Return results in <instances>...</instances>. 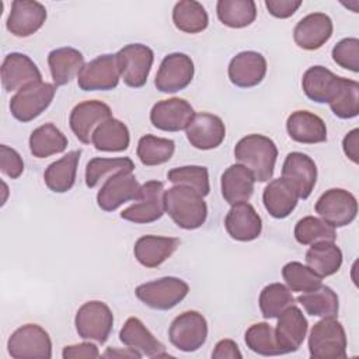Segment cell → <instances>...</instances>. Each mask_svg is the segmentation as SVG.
I'll return each mask as SVG.
<instances>
[{"label":"cell","instance_id":"cell-1","mask_svg":"<svg viewBox=\"0 0 359 359\" xmlns=\"http://www.w3.org/2000/svg\"><path fill=\"white\" fill-rule=\"evenodd\" d=\"M234 157L252 172L255 181L266 182L273 175L278 149L268 136L252 133L237 142Z\"/></svg>","mask_w":359,"mask_h":359},{"label":"cell","instance_id":"cell-2","mask_svg":"<svg viewBox=\"0 0 359 359\" xmlns=\"http://www.w3.org/2000/svg\"><path fill=\"white\" fill-rule=\"evenodd\" d=\"M164 208L172 222L185 230L199 229L208 217L203 196L185 185H174L164 191Z\"/></svg>","mask_w":359,"mask_h":359},{"label":"cell","instance_id":"cell-3","mask_svg":"<svg viewBox=\"0 0 359 359\" xmlns=\"http://www.w3.org/2000/svg\"><path fill=\"white\" fill-rule=\"evenodd\" d=\"M309 352L313 359H345L346 334L335 317L316 323L309 335Z\"/></svg>","mask_w":359,"mask_h":359},{"label":"cell","instance_id":"cell-4","mask_svg":"<svg viewBox=\"0 0 359 359\" xmlns=\"http://www.w3.org/2000/svg\"><path fill=\"white\" fill-rule=\"evenodd\" d=\"M189 292L185 280L175 276H164L139 285L135 289L136 297L154 310H170L181 303Z\"/></svg>","mask_w":359,"mask_h":359},{"label":"cell","instance_id":"cell-5","mask_svg":"<svg viewBox=\"0 0 359 359\" xmlns=\"http://www.w3.org/2000/svg\"><path fill=\"white\" fill-rule=\"evenodd\" d=\"M7 351L14 359H49L52 358V341L41 325L25 324L10 335Z\"/></svg>","mask_w":359,"mask_h":359},{"label":"cell","instance_id":"cell-6","mask_svg":"<svg viewBox=\"0 0 359 359\" xmlns=\"http://www.w3.org/2000/svg\"><path fill=\"white\" fill-rule=\"evenodd\" d=\"M55 93V84L43 81L29 84L11 97L10 112L20 122H29L50 105Z\"/></svg>","mask_w":359,"mask_h":359},{"label":"cell","instance_id":"cell-7","mask_svg":"<svg viewBox=\"0 0 359 359\" xmlns=\"http://www.w3.org/2000/svg\"><path fill=\"white\" fill-rule=\"evenodd\" d=\"M74 324L80 338L104 344L112 331L114 316L104 302L90 300L77 310Z\"/></svg>","mask_w":359,"mask_h":359},{"label":"cell","instance_id":"cell-8","mask_svg":"<svg viewBox=\"0 0 359 359\" xmlns=\"http://www.w3.org/2000/svg\"><path fill=\"white\" fill-rule=\"evenodd\" d=\"M170 342L182 352L198 351L208 338L206 318L195 310L177 316L168 328Z\"/></svg>","mask_w":359,"mask_h":359},{"label":"cell","instance_id":"cell-9","mask_svg":"<svg viewBox=\"0 0 359 359\" xmlns=\"http://www.w3.org/2000/svg\"><path fill=\"white\" fill-rule=\"evenodd\" d=\"M316 212L331 227H344L355 220L358 201L346 189L331 188L316 202Z\"/></svg>","mask_w":359,"mask_h":359},{"label":"cell","instance_id":"cell-10","mask_svg":"<svg viewBox=\"0 0 359 359\" xmlns=\"http://www.w3.org/2000/svg\"><path fill=\"white\" fill-rule=\"evenodd\" d=\"M116 57L123 83L132 88L143 87L154 60L153 50L143 43H129L118 50Z\"/></svg>","mask_w":359,"mask_h":359},{"label":"cell","instance_id":"cell-11","mask_svg":"<svg viewBox=\"0 0 359 359\" xmlns=\"http://www.w3.org/2000/svg\"><path fill=\"white\" fill-rule=\"evenodd\" d=\"M121 79L116 53L100 55L83 66L77 76V84L83 91L114 90Z\"/></svg>","mask_w":359,"mask_h":359},{"label":"cell","instance_id":"cell-12","mask_svg":"<svg viewBox=\"0 0 359 359\" xmlns=\"http://www.w3.org/2000/svg\"><path fill=\"white\" fill-rule=\"evenodd\" d=\"M165 212L164 184L160 181H147L140 185V194L136 202L121 212L123 220L132 223H153Z\"/></svg>","mask_w":359,"mask_h":359},{"label":"cell","instance_id":"cell-13","mask_svg":"<svg viewBox=\"0 0 359 359\" xmlns=\"http://www.w3.org/2000/svg\"><path fill=\"white\" fill-rule=\"evenodd\" d=\"M194 62L181 52L167 55L157 70L154 86L161 93H177L187 88L194 79Z\"/></svg>","mask_w":359,"mask_h":359},{"label":"cell","instance_id":"cell-14","mask_svg":"<svg viewBox=\"0 0 359 359\" xmlns=\"http://www.w3.org/2000/svg\"><path fill=\"white\" fill-rule=\"evenodd\" d=\"M140 185L133 171H121L108 177L97 194V205L105 212H114L128 201H136Z\"/></svg>","mask_w":359,"mask_h":359},{"label":"cell","instance_id":"cell-15","mask_svg":"<svg viewBox=\"0 0 359 359\" xmlns=\"http://www.w3.org/2000/svg\"><path fill=\"white\" fill-rule=\"evenodd\" d=\"M112 118L111 108L98 100H87L79 102L70 112L69 125L76 137L88 144L91 142L93 133L102 122Z\"/></svg>","mask_w":359,"mask_h":359},{"label":"cell","instance_id":"cell-16","mask_svg":"<svg viewBox=\"0 0 359 359\" xmlns=\"http://www.w3.org/2000/svg\"><path fill=\"white\" fill-rule=\"evenodd\" d=\"M195 112L192 105L178 97L156 102L150 111V122L164 132H180L187 129Z\"/></svg>","mask_w":359,"mask_h":359},{"label":"cell","instance_id":"cell-17","mask_svg":"<svg viewBox=\"0 0 359 359\" xmlns=\"http://www.w3.org/2000/svg\"><path fill=\"white\" fill-rule=\"evenodd\" d=\"M187 139L195 149L212 150L222 144L226 137V126L217 115L199 112L195 114L187 129Z\"/></svg>","mask_w":359,"mask_h":359},{"label":"cell","instance_id":"cell-18","mask_svg":"<svg viewBox=\"0 0 359 359\" xmlns=\"http://www.w3.org/2000/svg\"><path fill=\"white\" fill-rule=\"evenodd\" d=\"M42 81V74L34 60L20 52L8 53L1 63V84L6 91L21 90Z\"/></svg>","mask_w":359,"mask_h":359},{"label":"cell","instance_id":"cell-19","mask_svg":"<svg viewBox=\"0 0 359 359\" xmlns=\"http://www.w3.org/2000/svg\"><path fill=\"white\" fill-rule=\"evenodd\" d=\"M282 178L292 184L299 198L307 199L311 195L317 181V165L307 154L292 151L283 161Z\"/></svg>","mask_w":359,"mask_h":359},{"label":"cell","instance_id":"cell-20","mask_svg":"<svg viewBox=\"0 0 359 359\" xmlns=\"http://www.w3.org/2000/svg\"><path fill=\"white\" fill-rule=\"evenodd\" d=\"M46 8L39 1L14 0L6 22L8 32L25 38L35 34L46 21Z\"/></svg>","mask_w":359,"mask_h":359},{"label":"cell","instance_id":"cell-21","mask_svg":"<svg viewBox=\"0 0 359 359\" xmlns=\"http://www.w3.org/2000/svg\"><path fill=\"white\" fill-rule=\"evenodd\" d=\"M309 323L304 314L294 304L283 310L278 317L275 338L282 353L296 352L307 334Z\"/></svg>","mask_w":359,"mask_h":359},{"label":"cell","instance_id":"cell-22","mask_svg":"<svg viewBox=\"0 0 359 359\" xmlns=\"http://www.w3.org/2000/svg\"><path fill=\"white\" fill-rule=\"evenodd\" d=\"M227 73L236 87H255L266 74V59L255 50L240 52L230 60Z\"/></svg>","mask_w":359,"mask_h":359},{"label":"cell","instance_id":"cell-23","mask_svg":"<svg viewBox=\"0 0 359 359\" xmlns=\"http://www.w3.org/2000/svg\"><path fill=\"white\" fill-rule=\"evenodd\" d=\"M332 31V20L325 13H311L296 24L293 39L304 50H316L331 38Z\"/></svg>","mask_w":359,"mask_h":359},{"label":"cell","instance_id":"cell-24","mask_svg":"<svg viewBox=\"0 0 359 359\" xmlns=\"http://www.w3.org/2000/svg\"><path fill=\"white\" fill-rule=\"evenodd\" d=\"M224 227L231 238L237 241H252L262 231V220L252 205L238 202L231 205L226 215Z\"/></svg>","mask_w":359,"mask_h":359},{"label":"cell","instance_id":"cell-25","mask_svg":"<svg viewBox=\"0 0 359 359\" xmlns=\"http://www.w3.org/2000/svg\"><path fill=\"white\" fill-rule=\"evenodd\" d=\"M119 339L126 346L149 358L170 356L164 345L146 328L137 317H129L119 331Z\"/></svg>","mask_w":359,"mask_h":359},{"label":"cell","instance_id":"cell-26","mask_svg":"<svg viewBox=\"0 0 359 359\" xmlns=\"http://www.w3.org/2000/svg\"><path fill=\"white\" fill-rule=\"evenodd\" d=\"M178 245V238L147 234L136 240L133 254L140 265L146 268H157L175 252Z\"/></svg>","mask_w":359,"mask_h":359},{"label":"cell","instance_id":"cell-27","mask_svg":"<svg viewBox=\"0 0 359 359\" xmlns=\"http://www.w3.org/2000/svg\"><path fill=\"white\" fill-rule=\"evenodd\" d=\"M286 130L292 140L304 144L323 143L327 140L325 122L310 111H294L286 121Z\"/></svg>","mask_w":359,"mask_h":359},{"label":"cell","instance_id":"cell-28","mask_svg":"<svg viewBox=\"0 0 359 359\" xmlns=\"http://www.w3.org/2000/svg\"><path fill=\"white\" fill-rule=\"evenodd\" d=\"M341 83V77L324 66L309 67L302 79V87L309 100L330 104Z\"/></svg>","mask_w":359,"mask_h":359},{"label":"cell","instance_id":"cell-29","mask_svg":"<svg viewBox=\"0 0 359 359\" xmlns=\"http://www.w3.org/2000/svg\"><path fill=\"white\" fill-rule=\"evenodd\" d=\"M299 195L285 178L272 180L264 189L262 202L266 212L275 219L287 217L297 205Z\"/></svg>","mask_w":359,"mask_h":359},{"label":"cell","instance_id":"cell-30","mask_svg":"<svg viewBox=\"0 0 359 359\" xmlns=\"http://www.w3.org/2000/svg\"><path fill=\"white\" fill-rule=\"evenodd\" d=\"M48 65L52 80L59 87L70 83L74 76H79L84 66V56L76 48L63 46L49 52Z\"/></svg>","mask_w":359,"mask_h":359},{"label":"cell","instance_id":"cell-31","mask_svg":"<svg viewBox=\"0 0 359 359\" xmlns=\"http://www.w3.org/2000/svg\"><path fill=\"white\" fill-rule=\"evenodd\" d=\"M254 175L243 164H233L222 174V195L230 205L247 202L254 194Z\"/></svg>","mask_w":359,"mask_h":359},{"label":"cell","instance_id":"cell-32","mask_svg":"<svg viewBox=\"0 0 359 359\" xmlns=\"http://www.w3.org/2000/svg\"><path fill=\"white\" fill-rule=\"evenodd\" d=\"M80 156L81 150H72L46 167L43 181L52 192L65 194L73 188Z\"/></svg>","mask_w":359,"mask_h":359},{"label":"cell","instance_id":"cell-33","mask_svg":"<svg viewBox=\"0 0 359 359\" xmlns=\"http://www.w3.org/2000/svg\"><path fill=\"white\" fill-rule=\"evenodd\" d=\"M306 264L318 276H331L342 265V251L334 241L314 243L306 252Z\"/></svg>","mask_w":359,"mask_h":359},{"label":"cell","instance_id":"cell-34","mask_svg":"<svg viewBox=\"0 0 359 359\" xmlns=\"http://www.w3.org/2000/svg\"><path fill=\"white\" fill-rule=\"evenodd\" d=\"M129 142L128 126L115 118H109L97 126L91 137V143L100 151H123L129 147Z\"/></svg>","mask_w":359,"mask_h":359},{"label":"cell","instance_id":"cell-35","mask_svg":"<svg viewBox=\"0 0 359 359\" xmlns=\"http://www.w3.org/2000/svg\"><path fill=\"white\" fill-rule=\"evenodd\" d=\"M66 147L67 137L50 122L38 126L29 136V150L36 158H46L52 154L62 153Z\"/></svg>","mask_w":359,"mask_h":359},{"label":"cell","instance_id":"cell-36","mask_svg":"<svg viewBox=\"0 0 359 359\" xmlns=\"http://www.w3.org/2000/svg\"><path fill=\"white\" fill-rule=\"evenodd\" d=\"M296 300L303 306L306 313L313 317H337L339 310L337 293L330 286L324 285L300 294Z\"/></svg>","mask_w":359,"mask_h":359},{"label":"cell","instance_id":"cell-37","mask_svg":"<svg viewBox=\"0 0 359 359\" xmlns=\"http://www.w3.org/2000/svg\"><path fill=\"white\" fill-rule=\"evenodd\" d=\"M172 22L182 32L198 34L206 29L209 17L205 7L199 1L182 0L174 6Z\"/></svg>","mask_w":359,"mask_h":359},{"label":"cell","instance_id":"cell-38","mask_svg":"<svg viewBox=\"0 0 359 359\" xmlns=\"http://www.w3.org/2000/svg\"><path fill=\"white\" fill-rule=\"evenodd\" d=\"M217 18L230 28H244L257 18V6L252 0H219Z\"/></svg>","mask_w":359,"mask_h":359},{"label":"cell","instance_id":"cell-39","mask_svg":"<svg viewBox=\"0 0 359 359\" xmlns=\"http://www.w3.org/2000/svg\"><path fill=\"white\" fill-rule=\"evenodd\" d=\"M175 151V143L171 139L144 135L137 143V157L143 165H160L167 163Z\"/></svg>","mask_w":359,"mask_h":359},{"label":"cell","instance_id":"cell-40","mask_svg":"<svg viewBox=\"0 0 359 359\" xmlns=\"http://www.w3.org/2000/svg\"><path fill=\"white\" fill-rule=\"evenodd\" d=\"M332 114L341 119H352L359 114V83L341 77L339 87L330 101Z\"/></svg>","mask_w":359,"mask_h":359},{"label":"cell","instance_id":"cell-41","mask_svg":"<svg viewBox=\"0 0 359 359\" xmlns=\"http://www.w3.org/2000/svg\"><path fill=\"white\" fill-rule=\"evenodd\" d=\"M135 164L129 157H94L86 165V185L95 188L105 177H111L121 171H133Z\"/></svg>","mask_w":359,"mask_h":359},{"label":"cell","instance_id":"cell-42","mask_svg":"<svg viewBox=\"0 0 359 359\" xmlns=\"http://www.w3.org/2000/svg\"><path fill=\"white\" fill-rule=\"evenodd\" d=\"M258 303L265 318H278L283 310L294 304V297L285 285L271 283L261 290Z\"/></svg>","mask_w":359,"mask_h":359},{"label":"cell","instance_id":"cell-43","mask_svg":"<svg viewBox=\"0 0 359 359\" xmlns=\"http://www.w3.org/2000/svg\"><path fill=\"white\" fill-rule=\"evenodd\" d=\"M245 345L252 352L262 355V356H276L283 355L276 338H275V330L268 323H257L252 324L244 335Z\"/></svg>","mask_w":359,"mask_h":359},{"label":"cell","instance_id":"cell-44","mask_svg":"<svg viewBox=\"0 0 359 359\" xmlns=\"http://www.w3.org/2000/svg\"><path fill=\"white\" fill-rule=\"evenodd\" d=\"M294 238L303 245H311L318 241H335L337 233L334 227L324 220L314 216H306L296 223Z\"/></svg>","mask_w":359,"mask_h":359},{"label":"cell","instance_id":"cell-45","mask_svg":"<svg viewBox=\"0 0 359 359\" xmlns=\"http://www.w3.org/2000/svg\"><path fill=\"white\" fill-rule=\"evenodd\" d=\"M167 180L174 185L189 187L202 196H206L210 191L209 172L203 165H184L171 168L167 172Z\"/></svg>","mask_w":359,"mask_h":359},{"label":"cell","instance_id":"cell-46","mask_svg":"<svg viewBox=\"0 0 359 359\" xmlns=\"http://www.w3.org/2000/svg\"><path fill=\"white\" fill-rule=\"evenodd\" d=\"M282 276L292 292H310L321 285V276L313 272L307 265L292 261L282 268Z\"/></svg>","mask_w":359,"mask_h":359},{"label":"cell","instance_id":"cell-47","mask_svg":"<svg viewBox=\"0 0 359 359\" xmlns=\"http://www.w3.org/2000/svg\"><path fill=\"white\" fill-rule=\"evenodd\" d=\"M332 59L342 69L359 72V39L344 38L332 48Z\"/></svg>","mask_w":359,"mask_h":359},{"label":"cell","instance_id":"cell-48","mask_svg":"<svg viewBox=\"0 0 359 359\" xmlns=\"http://www.w3.org/2000/svg\"><path fill=\"white\" fill-rule=\"evenodd\" d=\"M0 170L11 180L18 178L24 171V161L21 156L7 144L0 146Z\"/></svg>","mask_w":359,"mask_h":359},{"label":"cell","instance_id":"cell-49","mask_svg":"<svg viewBox=\"0 0 359 359\" xmlns=\"http://www.w3.org/2000/svg\"><path fill=\"white\" fill-rule=\"evenodd\" d=\"M302 6L300 0H265V7L276 18H289Z\"/></svg>","mask_w":359,"mask_h":359},{"label":"cell","instance_id":"cell-50","mask_svg":"<svg viewBox=\"0 0 359 359\" xmlns=\"http://www.w3.org/2000/svg\"><path fill=\"white\" fill-rule=\"evenodd\" d=\"M62 356H63V359H76V358L93 359V358L100 356V351H98L97 345H94L91 342H81V344L65 346Z\"/></svg>","mask_w":359,"mask_h":359},{"label":"cell","instance_id":"cell-51","mask_svg":"<svg viewBox=\"0 0 359 359\" xmlns=\"http://www.w3.org/2000/svg\"><path fill=\"white\" fill-rule=\"evenodd\" d=\"M213 359H241L243 355L238 345L233 339H220L212 352Z\"/></svg>","mask_w":359,"mask_h":359},{"label":"cell","instance_id":"cell-52","mask_svg":"<svg viewBox=\"0 0 359 359\" xmlns=\"http://www.w3.org/2000/svg\"><path fill=\"white\" fill-rule=\"evenodd\" d=\"M342 149L346 157L358 164L359 161V130L355 128L348 132L342 140Z\"/></svg>","mask_w":359,"mask_h":359},{"label":"cell","instance_id":"cell-53","mask_svg":"<svg viewBox=\"0 0 359 359\" xmlns=\"http://www.w3.org/2000/svg\"><path fill=\"white\" fill-rule=\"evenodd\" d=\"M102 356L105 358H142L143 355L132 348H125V349H119V348H108Z\"/></svg>","mask_w":359,"mask_h":359}]
</instances>
